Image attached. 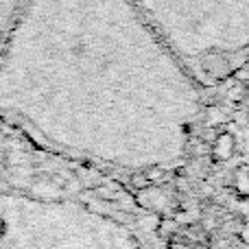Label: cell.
<instances>
[{
  "instance_id": "cell-4",
  "label": "cell",
  "mask_w": 249,
  "mask_h": 249,
  "mask_svg": "<svg viewBox=\"0 0 249 249\" xmlns=\"http://www.w3.org/2000/svg\"><path fill=\"white\" fill-rule=\"evenodd\" d=\"M234 190L238 197H249V166L243 164L234 171Z\"/></svg>"
},
{
  "instance_id": "cell-3",
  "label": "cell",
  "mask_w": 249,
  "mask_h": 249,
  "mask_svg": "<svg viewBox=\"0 0 249 249\" xmlns=\"http://www.w3.org/2000/svg\"><path fill=\"white\" fill-rule=\"evenodd\" d=\"M234 149H236V140H234L232 133L223 131L216 136L214 144H212V160L214 162H225L234 155Z\"/></svg>"
},
{
  "instance_id": "cell-5",
  "label": "cell",
  "mask_w": 249,
  "mask_h": 249,
  "mask_svg": "<svg viewBox=\"0 0 249 249\" xmlns=\"http://www.w3.org/2000/svg\"><path fill=\"white\" fill-rule=\"evenodd\" d=\"M131 184H133V188L144 190V188H149V186H151V177L149 175H133L131 177Z\"/></svg>"
},
{
  "instance_id": "cell-1",
  "label": "cell",
  "mask_w": 249,
  "mask_h": 249,
  "mask_svg": "<svg viewBox=\"0 0 249 249\" xmlns=\"http://www.w3.org/2000/svg\"><path fill=\"white\" fill-rule=\"evenodd\" d=\"M201 81H223L249 55V0H129Z\"/></svg>"
},
{
  "instance_id": "cell-2",
  "label": "cell",
  "mask_w": 249,
  "mask_h": 249,
  "mask_svg": "<svg viewBox=\"0 0 249 249\" xmlns=\"http://www.w3.org/2000/svg\"><path fill=\"white\" fill-rule=\"evenodd\" d=\"M22 7H24V0H0V51H2L11 29L16 26Z\"/></svg>"
},
{
  "instance_id": "cell-6",
  "label": "cell",
  "mask_w": 249,
  "mask_h": 249,
  "mask_svg": "<svg viewBox=\"0 0 249 249\" xmlns=\"http://www.w3.org/2000/svg\"><path fill=\"white\" fill-rule=\"evenodd\" d=\"M241 238H243V241H245V243H249V223H247L245 228L241 230Z\"/></svg>"
}]
</instances>
